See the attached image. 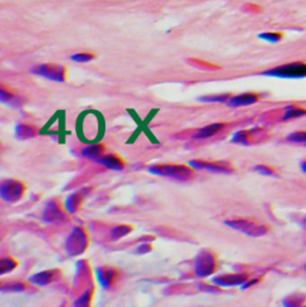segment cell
Returning a JSON list of instances; mask_svg holds the SVG:
<instances>
[{
    "instance_id": "6da1fadb",
    "label": "cell",
    "mask_w": 306,
    "mask_h": 307,
    "mask_svg": "<svg viewBox=\"0 0 306 307\" xmlns=\"http://www.w3.org/2000/svg\"><path fill=\"white\" fill-rule=\"evenodd\" d=\"M264 76L277 77V78H286V79H298L305 78L306 77V64L303 62H293V64H287L283 66L273 68V70L267 71L263 73Z\"/></svg>"
},
{
    "instance_id": "7a4b0ae2",
    "label": "cell",
    "mask_w": 306,
    "mask_h": 307,
    "mask_svg": "<svg viewBox=\"0 0 306 307\" xmlns=\"http://www.w3.org/2000/svg\"><path fill=\"white\" fill-rule=\"evenodd\" d=\"M149 172L153 175L163 177L174 178V179L178 180H188L193 177V174L189 169L185 166H177V165H154L150 166Z\"/></svg>"
},
{
    "instance_id": "3957f363",
    "label": "cell",
    "mask_w": 306,
    "mask_h": 307,
    "mask_svg": "<svg viewBox=\"0 0 306 307\" xmlns=\"http://www.w3.org/2000/svg\"><path fill=\"white\" fill-rule=\"evenodd\" d=\"M225 225L232 227V229L237 230V231L245 233L250 237H261V235L266 234L267 227L263 225H259L253 221L249 220H232V221H225Z\"/></svg>"
},
{
    "instance_id": "277c9868",
    "label": "cell",
    "mask_w": 306,
    "mask_h": 307,
    "mask_svg": "<svg viewBox=\"0 0 306 307\" xmlns=\"http://www.w3.org/2000/svg\"><path fill=\"white\" fill-rule=\"evenodd\" d=\"M32 73L38 76H42L45 78L51 79V80H64L65 73L64 68L60 67V66H54V65H42L38 66V67L34 68L31 71Z\"/></svg>"
},
{
    "instance_id": "5b68a950",
    "label": "cell",
    "mask_w": 306,
    "mask_h": 307,
    "mask_svg": "<svg viewBox=\"0 0 306 307\" xmlns=\"http://www.w3.org/2000/svg\"><path fill=\"white\" fill-rule=\"evenodd\" d=\"M190 166H193L196 170H207V171L214 172V174H230L231 169L226 165L219 163H208V161H200V160H190Z\"/></svg>"
},
{
    "instance_id": "8992f818",
    "label": "cell",
    "mask_w": 306,
    "mask_h": 307,
    "mask_svg": "<svg viewBox=\"0 0 306 307\" xmlns=\"http://www.w3.org/2000/svg\"><path fill=\"white\" fill-rule=\"evenodd\" d=\"M257 100L258 97L256 95H254V93H244V95L230 97L226 104H228L229 106H232V108H237V106L250 105V104L257 102Z\"/></svg>"
},
{
    "instance_id": "52a82bcc",
    "label": "cell",
    "mask_w": 306,
    "mask_h": 307,
    "mask_svg": "<svg viewBox=\"0 0 306 307\" xmlns=\"http://www.w3.org/2000/svg\"><path fill=\"white\" fill-rule=\"evenodd\" d=\"M247 276L243 275H228V276H219V278H214L212 280L213 283L218 284V286L224 287H231V286H238V284L244 283L247 281Z\"/></svg>"
},
{
    "instance_id": "ba28073f",
    "label": "cell",
    "mask_w": 306,
    "mask_h": 307,
    "mask_svg": "<svg viewBox=\"0 0 306 307\" xmlns=\"http://www.w3.org/2000/svg\"><path fill=\"white\" fill-rule=\"evenodd\" d=\"M97 163L102 164V165H104L105 168H108V169L117 170V171L124 169V163H122L119 158L115 157V155L113 154L102 155V157L98 159Z\"/></svg>"
},
{
    "instance_id": "9c48e42d",
    "label": "cell",
    "mask_w": 306,
    "mask_h": 307,
    "mask_svg": "<svg viewBox=\"0 0 306 307\" xmlns=\"http://www.w3.org/2000/svg\"><path fill=\"white\" fill-rule=\"evenodd\" d=\"M224 127V125L221 123H214V125H209L207 127L202 128V129L198 130L195 134H194V138L195 139H207L209 136L214 135L217 131H219L221 128Z\"/></svg>"
},
{
    "instance_id": "30bf717a",
    "label": "cell",
    "mask_w": 306,
    "mask_h": 307,
    "mask_svg": "<svg viewBox=\"0 0 306 307\" xmlns=\"http://www.w3.org/2000/svg\"><path fill=\"white\" fill-rule=\"evenodd\" d=\"M83 154L85 155L86 158L91 159V160L98 161V159L102 157V155H104V153H103V150L101 146H91L84 150Z\"/></svg>"
},
{
    "instance_id": "8fae6325",
    "label": "cell",
    "mask_w": 306,
    "mask_h": 307,
    "mask_svg": "<svg viewBox=\"0 0 306 307\" xmlns=\"http://www.w3.org/2000/svg\"><path fill=\"white\" fill-rule=\"evenodd\" d=\"M51 273H48V271H45V273H40L37 274V275H34L30 278V281L34 282L35 284H47L49 281H51Z\"/></svg>"
},
{
    "instance_id": "7c38bea8",
    "label": "cell",
    "mask_w": 306,
    "mask_h": 307,
    "mask_svg": "<svg viewBox=\"0 0 306 307\" xmlns=\"http://www.w3.org/2000/svg\"><path fill=\"white\" fill-rule=\"evenodd\" d=\"M111 279H113V271L98 270V280H100L101 283H102L104 287L109 286Z\"/></svg>"
},
{
    "instance_id": "4fadbf2b",
    "label": "cell",
    "mask_w": 306,
    "mask_h": 307,
    "mask_svg": "<svg viewBox=\"0 0 306 307\" xmlns=\"http://www.w3.org/2000/svg\"><path fill=\"white\" fill-rule=\"evenodd\" d=\"M229 96H210V97H202V98H199V101L200 102H207V103H214V102H218V103H225L229 101Z\"/></svg>"
},
{
    "instance_id": "5bb4252c",
    "label": "cell",
    "mask_w": 306,
    "mask_h": 307,
    "mask_svg": "<svg viewBox=\"0 0 306 307\" xmlns=\"http://www.w3.org/2000/svg\"><path fill=\"white\" fill-rule=\"evenodd\" d=\"M287 140L292 142H298V144H304L306 142V131H297V133H292L291 135L287 136Z\"/></svg>"
},
{
    "instance_id": "9a60e30c",
    "label": "cell",
    "mask_w": 306,
    "mask_h": 307,
    "mask_svg": "<svg viewBox=\"0 0 306 307\" xmlns=\"http://www.w3.org/2000/svg\"><path fill=\"white\" fill-rule=\"evenodd\" d=\"M262 40L268 41V42H279L281 40V35L277 34V32H264L258 36Z\"/></svg>"
},
{
    "instance_id": "2e32d148",
    "label": "cell",
    "mask_w": 306,
    "mask_h": 307,
    "mask_svg": "<svg viewBox=\"0 0 306 307\" xmlns=\"http://www.w3.org/2000/svg\"><path fill=\"white\" fill-rule=\"evenodd\" d=\"M71 59L76 62H86L94 59V55H91V54H86V53H79V54H75V55L71 56Z\"/></svg>"
},
{
    "instance_id": "e0dca14e",
    "label": "cell",
    "mask_w": 306,
    "mask_h": 307,
    "mask_svg": "<svg viewBox=\"0 0 306 307\" xmlns=\"http://www.w3.org/2000/svg\"><path fill=\"white\" fill-rule=\"evenodd\" d=\"M303 114H305V111L302 110V109L289 108L288 111L286 112L285 119H291V117H299V116H303Z\"/></svg>"
},
{
    "instance_id": "ac0fdd59",
    "label": "cell",
    "mask_w": 306,
    "mask_h": 307,
    "mask_svg": "<svg viewBox=\"0 0 306 307\" xmlns=\"http://www.w3.org/2000/svg\"><path fill=\"white\" fill-rule=\"evenodd\" d=\"M255 171H258L259 174H262V175H272V170L268 169L267 166H263V165L256 166Z\"/></svg>"
},
{
    "instance_id": "d6986e66",
    "label": "cell",
    "mask_w": 306,
    "mask_h": 307,
    "mask_svg": "<svg viewBox=\"0 0 306 307\" xmlns=\"http://www.w3.org/2000/svg\"><path fill=\"white\" fill-rule=\"evenodd\" d=\"M303 170L306 172V161H304V164H303Z\"/></svg>"
},
{
    "instance_id": "ffe728a7",
    "label": "cell",
    "mask_w": 306,
    "mask_h": 307,
    "mask_svg": "<svg viewBox=\"0 0 306 307\" xmlns=\"http://www.w3.org/2000/svg\"><path fill=\"white\" fill-rule=\"evenodd\" d=\"M305 270H306V265H305Z\"/></svg>"
}]
</instances>
